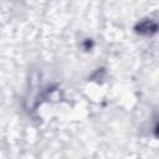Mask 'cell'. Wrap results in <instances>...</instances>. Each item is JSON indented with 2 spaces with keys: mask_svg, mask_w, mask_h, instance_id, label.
Wrapping results in <instances>:
<instances>
[{
  "mask_svg": "<svg viewBox=\"0 0 159 159\" xmlns=\"http://www.w3.org/2000/svg\"><path fill=\"white\" fill-rule=\"evenodd\" d=\"M92 47H93V41H92L91 39H86V40L83 41V48L88 51V50H91Z\"/></svg>",
  "mask_w": 159,
  "mask_h": 159,
  "instance_id": "cell-3",
  "label": "cell"
},
{
  "mask_svg": "<svg viewBox=\"0 0 159 159\" xmlns=\"http://www.w3.org/2000/svg\"><path fill=\"white\" fill-rule=\"evenodd\" d=\"M134 31L140 36H152L159 31V22L153 19H143L134 25Z\"/></svg>",
  "mask_w": 159,
  "mask_h": 159,
  "instance_id": "cell-1",
  "label": "cell"
},
{
  "mask_svg": "<svg viewBox=\"0 0 159 159\" xmlns=\"http://www.w3.org/2000/svg\"><path fill=\"white\" fill-rule=\"evenodd\" d=\"M104 75H106V71L103 70V68H97V71L91 76V80H102L103 77H104Z\"/></svg>",
  "mask_w": 159,
  "mask_h": 159,
  "instance_id": "cell-2",
  "label": "cell"
},
{
  "mask_svg": "<svg viewBox=\"0 0 159 159\" xmlns=\"http://www.w3.org/2000/svg\"><path fill=\"white\" fill-rule=\"evenodd\" d=\"M154 135H155L157 138H159V122L157 123V125H155V128H154Z\"/></svg>",
  "mask_w": 159,
  "mask_h": 159,
  "instance_id": "cell-4",
  "label": "cell"
}]
</instances>
